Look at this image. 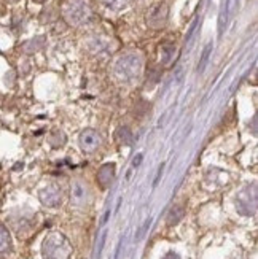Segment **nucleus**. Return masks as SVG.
<instances>
[{
	"mask_svg": "<svg viewBox=\"0 0 258 259\" xmlns=\"http://www.w3.org/2000/svg\"><path fill=\"white\" fill-rule=\"evenodd\" d=\"M142 56L136 51H128L115 61L111 72L120 83H132L139 78V75L142 72Z\"/></svg>",
	"mask_w": 258,
	"mask_h": 259,
	"instance_id": "obj_1",
	"label": "nucleus"
},
{
	"mask_svg": "<svg viewBox=\"0 0 258 259\" xmlns=\"http://www.w3.org/2000/svg\"><path fill=\"white\" fill-rule=\"evenodd\" d=\"M61 13L62 18L74 27L85 26L93 19V8L88 0H64Z\"/></svg>",
	"mask_w": 258,
	"mask_h": 259,
	"instance_id": "obj_2",
	"label": "nucleus"
},
{
	"mask_svg": "<svg viewBox=\"0 0 258 259\" xmlns=\"http://www.w3.org/2000/svg\"><path fill=\"white\" fill-rule=\"evenodd\" d=\"M43 256L45 259H69L72 253V248L67 239L59 232H53L43 242Z\"/></svg>",
	"mask_w": 258,
	"mask_h": 259,
	"instance_id": "obj_3",
	"label": "nucleus"
},
{
	"mask_svg": "<svg viewBox=\"0 0 258 259\" xmlns=\"http://www.w3.org/2000/svg\"><path fill=\"white\" fill-rule=\"evenodd\" d=\"M236 207H238L239 213L250 216L255 213L257 210V186H247L238 194L236 197Z\"/></svg>",
	"mask_w": 258,
	"mask_h": 259,
	"instance_id": "obj_4",
	"label": "nucleus"
},
{
	"mask_svg": "<svg viewBox=\"0 0 258 259\" xmlns=\"http://www.w3.org/2000/svg\"><path fill=\"white\" fill-rule=\"evenodd\" d=\"M167 18H169V6L164 2H158L147 13V26L150 29L159 31L166 26Z\"/></svg>",
	"mask_w": 258,
	"mask_h": 259,
	"instance_id": "obj_5",
	"label": "nucleus"
},
{
	"mask_svg": "<svg viewBox=\"0 0 258 259\" xmlns=\"http://www.w3.org/2000/svg\"><path fill=\"white\" fill-rule=\"evenodd\" d=\"M78 145L83 153L86 155H93L102 146V135L96 129L88 128L85 130H81V134L78 137Z\"/></svg>",
	"mask_w": 258,
	"mask_h": 259,
	"instance_id": "obj_6",
	"label": "nucleus"
},
{
	"mask_svg": "<svg viewBox=\"0 0 258 259\" xmlns=\"http://www.w3.org/2000/svg\"><path fill=\"white\" fill-rule=\"evenodd\" d=\"M89 197L91 194H89L88 185L81 180H75L71 186V204L76 208H81L89 202Z\"/></svg>",
	"mask_w": 258,
	"mask_h": 259,
	"instance_id": "obj_7",
	"label": "nucleus"
},
{
	"mask_svg": "<svg viewBox=\"0 0 258 259\" xmlns=\"http://www.w3.org/2000/svg\"><path fill=\"white\" fill-rule=\"evenodd\" d=\"M38 199L43 205L46 207H56L61 204L62 200V190L59 185L56 183H50L43 186L38 193Z\"/></svg>",
	"mask_w": 258,
	"mask_h": 259,
	"instance_id": "obj_8",
	"label": "nucleus"
},
{
	"mask_svg": "<svg viewBox=\"0 0 258 259\" xmlns=\"http://www.w3.org/2000/svg\"><path fill=\"white\" fill-rule=\"evenodd\" d=\"M96 180H97V185L101 186V190L110 188V185L113 183V180H115V164L110 162V164L101 165L99 170H97Z\"/></svg>",
	"mask_w": 258,
	"mask_h": 259,
	"instance_id": "obj_9",
	"label": "nucleus"
},
{
	"mask_svg": "<svg viewBox=\"0 0 258 259\" xmlns=\"http://www.w3.org/2000/svg\"><path fill=\"white\" fill-rule=\"evenodd\" d=\"M234 5H236V0H223L221 2V8L219 13V35L220 37L223 35V32H225V27L234 10Z\"/></svg>",
	"mask_w": 258,
	"mask_h": 259,
	"instance_id": "obj_10",
	"label": "nucleus"
},
{
	"mask_svg": "<svg viewBox=\"0 0 258 259\" xmlns=\"http://www.w3.org/2000/svg\"><path fill=\"white\" fill-rule=\"evenodd\" d=\"M174 56H176V45L163 43L161 48H159V59H161V64L169 65L174 61Z\"/></svg>",
	"mask_w": 258,
	"mask_h": 259,
	"instance_id": "obj_11",
	"label": "nucleus"
},
{
	"mask_svg": "<svg viewBox=\"0 0 258 259\" xmlns=\"http://www.w3.org/2000/svg\"><path fill=\"white\" fill-rule=\"evenodd\" d=\"M45 37H34V38H31L29 41H26V43L23 45V51L26 53V54H34V53H38L41 48L45 46Z\"/></svg>",
	"mask_w": 258,
	"mask_h": 259,
	"instance_id": "obj_12",
	"label": "nucleus"
},
{
	"mask_svg": "<svg viewBox=\"0 0 258 259\" xmlns=\"http://www.w3.org/2000/svg\"><path fill=\"white\" fill-rule=\"evenodd\" d=\"M109 40H104L102 37H93L91 40L88 41V48L91 50L94 54H101L104 51H109Z\"/></svg>",
	"mask_w": 258,
	"mask_h": 259,
	"instance_id": "obj_13",
	"label": "nucleus"
},
{
	"mask_svg": "<svg viewBox=\"0 0 258 259\" xmlns=\"http://www.w3.org/2000/svg\"><path fill=\"white\" fill-rule=\"evenodd\" d=\"M11 250V237L8 229L0 223V256L6 255Z\"/></svg>",
	"mask_w": 258,
	"mask_h": 259,
	"instance_id": "obj_14",
	"label": "nucleus"
},
{
	"mask_svg": "<svg viewBox=\"0 0 258 259\" xmlns=\"http://www.w3.org/2000/svg\"><path fill=\"white\" fill-rule=\"evenodd\" d=\"M116 140L120 145L129 146L134 143V135H132V132L128 126H121V128L116 130Z\"/></svg>",
	"mask_w": 258,
	"mask_h": 259,
	"instance_id": "obj_15",
	"label": "nucleus"
},
{
	"mask_svg": "<svg viewBox=\"0 0 258 259\" xmlns=\"http://www.w3.org/2000/svg\"><path fill=\"white\" fill-rule=\"evenodd\" d=\"M184 215H185V207L184 205H174L171 210H169V213H167V225L169 226H174V225H177V223L184 218Z\"/></svg>",
	"mask_w": 258,
	"mask_h": 259,
	"instance_id": "obj_16",
	"label": "nucleus"
},
{
	"mask_svg": "<svg viewBox=\"0 0 258 259\" xmlns=\"http://www.w3.org/2000/svg\"><path fill=\"white\" fill-rule=\"evenodd\" d=\"M48 143H50V146L54 150L62 148V146L67 143V135L61 130H54L53 134L48 137Z\"/></svg>",
	"mask_w": 258,
	"mask_h": 259,
	"instance_id": "obj_17",
	"label": "nucleus"
},
{
	"mask_svg": "<svg viewBox=\"0 0 258 259\" xmlns=\"http://www.w3.org/2000/svg\"><path fill=\"white\" fill-rule=\"evenodd\" d=\"M211 53H212V43H209V45L206 46V50H204L203 56H201L199 64H198V72H199V73L204 72V68H206L207 62H209V58H211Z\"/></svg>",
	"mask_w": 258,
	"mask_h": 259,
	"instance_id": "obj_18",
	"label": "nucleus"
},
{
	"mask_svg": "<svg viewBox=\"0 0 258 259\" xmlns=\"http://www.w3.org/2000/svg\"><path fill=\"white\" fill-rule=\"evenodd\" d=\"M102 3L110 10H121L128 5V0H102Z\"/></svg>",
	"mask_w": 258,
	"mask_h": 259,
	"instance_id": "obj_19",
	"label": "nucleus"
},
{
	"mask_svg": "<svg viewBox=\"0 0 258 259\" xmlns=\"http://www.w3.org/2000/svg\"><path fill=\"white\" fill-rule=\"evenodd\" d=\"M159 76H161V72L158 68H151L148 72V81H150V86H155L156 83L159 81Z\"/></svg>",
	"mask_w": 258,
	"mask_h": 259,
	"instance_id": "obj_20",
	"label": "nucleus"
},
{
	"mask_svg": "<svg viewBox=\"0 0 258 259\" xmlns=\"http://www.w3.org/2000/svg\"><path fill=\"white\" fill-rule=\"evenodd\" d=\"M141 161H142V155H141V153H139V155L134 158V161H132V165H134V167L141 165Z\"/></svg>",
	"mask_w": 258,
	"mask_h": 259,
	"instance_id": "obj_21",
	"label": "nucleus"
},
{
	"mask_svg": "<svg viewBox=\"0 0 258 259\" xmlns=\"http://www.w3.org/2000/svg\"><path fill=\"white\" fill-rule=\"evenodd\" d=\"M164 259H177V256L176 255H174V253H169V255H167Z\"/></svg>",
	"mask_w": 258,
	"mask_h": 259,
	"instance_id": "obj_22",
	"label": "nucleus"
},
{
	"mask_svg": "<svg viewBox=\"0 0 258 259\" xmlns=\"http://www.w3.org/2000/svg\"><path fill=\"white\" fill-rule=\"evenodd\" d=\"M34 2H37V3H45L46 0H34Z\"/></svg>",
	"mask_w": 258,
	"mask_h": 259,
	"instance_id": "obj_23",
	"label": "nucleus"
},
{
	"mask_svg": "<svg viewBox=\"0 0 258 259\" xmlns=\"http://www.w3.org/2000/svg\"><path fill=\"white\" fill-rule=\"evenodd\" d=\"M10 2H18V0H10Z\"/></svg>",
	"mask_w": 258,
	"mask_h": 259,
	"instance_id": "obj_24",
	"label": "nucleus"
}]
</instances>
